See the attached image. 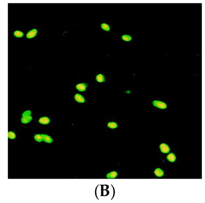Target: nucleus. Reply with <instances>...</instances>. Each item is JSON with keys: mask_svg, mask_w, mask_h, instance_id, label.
<instances>
[{"mask_svg": "<svg viewBox=\"0 0 205 203\" xmlns=\"http://www.w3.org/2000/svg\"><path fill=\"white\" fill-rule=\"evenodd\" d=\"M75 99L77 102L79 103H84L85 102L84 98L79 93L75 95Z\"/></svg>", "mask_w": 205, "mask_h": 203, "instance_id": "423d86ee", "label": "nucleus"}, {"mask_svg": "<svg viewBox=\"0 0 205 203\" xmlns=\"http://www.w3.org/2000/svg\"><path fill=\"white\" fill-rule=\"evenodd\" d=\"M107 126L110 128H116L117 127V124L115 122H109L107 125Z\"/></svg>", "mask_w": 205, "mask_h": 203, "instance_id": "2eb2a0df", "label": "nucleus"}, {"mask_svg": "<svg viewBox=\"0 0 205 203\" xmlns=\"http://www.w3.org/2000/svg\"><path fill=\"white\" fill-rule=\"evenodd\" d=\"M16 137L15 134L12 131H9L8 132V138L11 139H14Z\"/></svg>", "mask_w": 205, "mask_h": 203, "instance_id": "dca6fc26", "label": "nucleus"}, {"mask_svg": "<svg viewBox=\"0 0 205 203\" xmlns=\"http://www.w3.org/2000/svg\"><path fill=\"white\" fill-rule=\"evenodd\" d=\"M160 148L163 153H168L170 151L169 146L165 143H162L160 145Z\"/></svg>", "mask_w": 205, "mask_h": 203, "instance_id": "f03ea898", "label": "nucleus"}, {"mask_svg": "<svg viewBox=\"0 0 205 203\" xmlns=\"http://www.w3.org/2000/svg\"><path fill=\"white\" fill-rule=\"evenodd\" d=\"M87 87V84L86 83H79L76 86V88L79 91L81 92H84L86 90V88Z\"/></svg>", "mask_w": 205, "mask_h": 203, "instance_id": "20e7f679", "label": "nucleus"}, {"mask_svg": "<svg viewBox=\"0 0 205 203\" xmlns=\"http://www.w3.org/2000/svg\"><path fill=\"white\" fill-rule=\"evenodd\" d=\"M42 141L47 143H51L53 141L52 138L51 137L48 135L42 134Z\"/></svg>", "mask_w": 205, "mask_h": 203, "instance_id": "0eeeda50", "label": "nucleus"}, {"mask_svg": "<svg viewBox=\"0 0 205 203\" xmlns=\"http://www.w3.org/2000/svg\"><path fill=\"white\" fill-rule=\"evenodd\" d=\"M31 112L30 110H26L22 114V117H26L28 116H30L31 115Z\"/></svg>", "mask_w": 205, "mask_h": 203, "instance_id": "a211bd4d", "label": "nucleus"}, {"mask_svg": "<svg viewBox=\"0 0 205 203\" xmlns=\"http://www.w3.org/2000/svg\"><path fill=\"white\" fill-rule=\"evenodd\" d=\"M117 176V173L116 171H113L108 173L107 175V178L109 179L115 178Z\"/></svg>", "mask_w": 205, "mask_h": 203, "instance_id": "9b49d317", "label": "nucleus"}, {"mask_svg": "<svg viewBox=\"0 0 205 203\" xmlns=\"http://www.w3.org/2000/svg\"><path fill=\"white\" fill-rule=\"evenodd\" d=\"M101 27L103 30H105L106 31H109L110 29L109 25L105 23H103L101 24Z\"/></svg>", "mask_w": 205, "mask_h": 203, "instance_id": "f3484780", "label": "nucleus"}, {"mask_svg": "<svg viewBox=\"0 0 205 203\" xmlns=\"http://www.w3.org/2000/svg\"><path fill=\"white\" fill-rule=\"evenodd\" d=\"M96 80L99 82H105V77L103 75L100 74L96 76Z\"/></svg>", "mask_w": 205, "mask_h": 203, "instance_id": "9d476101", "label": "nucleus"}, {"mask_svg": "<svg viewBox=\"0 0 205 203\" xmlns=\"http://www.w3.org/2000/svg\"><path fill=\"white\" fill-rule=\"evenodd\" d=\"M39 122L42 125H48L50 123V120L47 117H41L39 119Z\"/></svg>", "mask_w": 205, "mask_h": 203, "instance_id": "39448f33", "label": "nucleus"}, {"mask_svg": "<svg viewBox=\"0 0 205 203\" xmlns=\"http://www.w3.org/2000/svg\"><path fill=\"white\" fill-rule=\"evenodd\" d=\"M37 33V30L36 29H34L29 31L26 34V38L29 39H31L36 36Z\"/></svg>", "mask_w": 205, "mask_h": 203, "instance_id": "7ed1b4c3", "label": "nucleus"}, {"mask_svg": "<svg viewBox=\"0 0 205 203\" xmlns=\"http://www.w3.org/2000/svg\"><path fill=\"white\" fill-rule=\"evenodd\" d=\"M14 35L17 38H21L23 36L24 34L22 32L19 31H16L14 33Z\"/></svg>", "mask_w": 205, "mask_h": 203, "instance_id": "f8f14e48", "label": "nucleus"}, {"mask_svg": "<svg viewBox=\"0 0 205 203\" xmlns=\"http://www.w3.org/2000/svg\"><path fill=\"white\" fill-rule=\"evenodd\" d=\"M34 138L35 141L38 142H41L42 141V135L37 134L34 136Z\"/></svg>", "mask_w": 205, "mask_h": 203, "instance_id": "ddd939ff", "label": "nucleus"}, {"mask_svg": "<svg viewBox=\"0 0 205 203\" xmlns=\"http://www.w3.org/2000/svg\"><path fill=\"white\" fill-rule=\"evenodd\" d=\"M21 122L23 124H27L28 123L30 122L26 118V117H22L21 119Z\"/></svg>", "mask_w": 205, "mask_h": 203, "instance_id": "6ab92c4d", "label": "nucleus"}, {"mask_svg": "<svg viewBox=\"0 0 205 203\" xmlns=\"http://www.w3.org/2000/svg\"><path fill=\"white\" fill-rule=\"evenodd\" d=\"M122 39L125 41H129L131 40L132 38L129 35H124L122 36Z\"/></svg>", "mask_w": 205, "mask_h": 203, "instance_id": "4468645a", "label": "nucleus"}, {"mask_svg": "<svg viewBox=\"0 0 205 203\" xmlns=\"http://www.w3.org/2000/svg\"><path fill=\"white\" fill-rule=\"evenodd\" d=\"M154 173L157 177H162L164 175V172L161 169L159 168L156 169L154 171Z\"/></svg>", "mask_w": 205, "mask_h": 203, "instance_id": "6e6552de", "label": "nucleus"}, {"mask_svg": "<svg viewBox=\"0 0 205 203\" xmlns=\"http://www.w3.org/2000/svg\"><path fill=\"white\" fill-rule=\"evenodd\" d=\"M153 104L155 106L158 107L159 109H166L167 107L166 104L161 101L155 100L153 102Z\"/></svg>", "mask_w": 205, "mask_h": 203, "instance_id": "f257e3e1", "label": "nucleus"}, {"mask_svg": "<svg viewBox=\"0 0 205 203\" xmlns=\"http://www.w3.org/2000/svg\"><path fill=\"white\" fill-rule=\"evenodd\" d=\"M167 159L170 162H173L176 160V157L175 155L173 153H171L168 155L167 156Z\"/></svg>", "mask_w": 205, "mask_h": 203, "instance_id": "1a4fd4ad", "label": "nucleus"}]
</instances>
